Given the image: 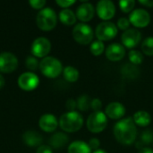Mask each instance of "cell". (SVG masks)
<instances>
[{
  "label": "cell",
  "mask_w": 153,
  "mask_h": 153,
  "mask_svg": "<svg viewBox=\"0 0 153 153\" xmlns=\"http://www.w3.org/2000/svg\"><path fill=\"white\" fill-rule=\"evenodd\" d=\"M77 108L81 111H88L91 108V99L87 95H82L77 100Z\"/></svg>",
  "instance_id": "cell-25"
},
{
  "label": "cell",
  "mask_w": 153,
  "mask_h": 153,
  "mask_svg": "<svg viewBox=\"0 0 153 153\" xmlns=\"http://www.w3.org/2000/svg\"><path fill=\"white\" fill-rule=\"evenodd\" d=\"M121 74L124 77H126L127 79L134 80L140 76V70L137 67V65H134L130 63V64H126L122 67Z\"/></svg>",
  "instance_id": "cell-21"
},
{
  "label": "cell",
  "mask_w": 153,
  "mask_h": 153,
  "mask_svg": "<svg viewBox=\"0 0 153 153\" xmlns=\"http://www.w3.org/2000/svg\"><path fill=\"white\" fill-rule=\"evenodd\" d=\"M142 50L143 52L149 56H153V37L146 38L142 43Z\"/></svg>",
  "instance_id": "cell-27"
},
{
  "label": "cell",
  "mask_w": 153,
  "mask_h": 153,
  "mask_svg": "<svg viewBox=\"0 0 153 153\" xmlns=\"http://www.w3.org/2000/svg\"><path fill=\"white\" fill-rule=\"evenodd\" d=\"M138 153H153V150L152 149H151V148H146V147H144V148L141 149Z\"/></svg>",
  "instance_id": "cell-40"
},
{
  "label": "cell",
  "mask_w": 153,
  "mask_h": 153,
  "mask_svg": "<svg viewBox=\"0 0 153 153\" xmlns=\"http://www.w3.org/2000/svg\"><path fill=\"white\" fill-rule=\"evenodd\" d=\"M36 22L38 27L44 31H49L52 30L56 26L57 22V17L56 14V12L49 8H43L40 10L36 17Z\"/></svg>",
  "instance_id": "cell-4"
},
{
  "label": "cell",
  "mask_w": 153,
  "mask_h": 153,
  "mask_svg": "<svg viewBox=\"0 0 153 153\" xmlns=\"http://www.w3.org/2000/svg\"><path fill=\"white\" fill-rule=\"evenodd\" d=\"M58 121L56 117L52 114H44L40 117L39 121V126L41 130L46 133L54 132L58 126Z\"/></svg>",
  "instance_id": "cell-17"
},
{
  "label": "cell",
  "mask_w": 153,
  "mask_h": 153,
  "mask_svg": "<svg viewBox=\"0 0 153 153\" xmlns=\"http://www.w3.org/2000/svg\"><path fill=\"white\" fill-rule=\"evenodd\" d=\"M133 120L136 126L145 127L151 124L152 117L148 112H146L144 110H140V111H137L134 113V115L133 117Z\"/></svg>",
  "instance_id": "cell-20"
},
{
  "label": "cell",
  "mask_w": 153,
  "mask_h": 153,
  "mask_svg": "<svg viewBox=\"0 0 153 153\" xmlns=\"http://www.w3.org/2000/svg\"><path fill=\"white\" fill-rule=\"evenodd\" d=\"M64 78L69 82H74L79 79V71L74 66H66L63 70Z\"/></svg>",
  "instance_id": "cell-24"
},
{
  "label": "cell",
  "mask_w": 153,
  "mask_h": 153,
  "mask_svg": "<svg viewBox=\"0 0 153 153\" xmlns=\"http://www.w3.org/2000/svg\"><path fill=\"white\" fill-rule=\"evenodd\" d=\"M68 153H91L89 144L83 141H75L69 144Z\"/></svg>",
  "instance_id": "cell-22"
},
{
  "label": "cell",
  "mask_w": 153,
  "mask_h": 153,
  "mask_svg": "<svg viewBox=\"0 0 153 153\" xmlns=\"http://www.w3.org/2000/svg\"><path fill=\"white\" fill-rule=\"evenodd\" d=\"M98 16L106 22L112 19L116 13V5L110 0H100L96 6Z\"/></svg>",
  "instance_id": "cell-9"
},
{
  "label": "cell",
  "mask_w": 153,
  "mask_h": 153,
  "mask_svg": "<svg viewBox=\"0 0 153 153\" xmlns=\"http://www.w3.org/2000/svg\"><path fill=\"white\" fill-rule=\"evenodd\" d=\"M59 126L65 132L75 133L82 127L83 117L76 111L66 112L61 116L59 119Z\"/></svg>",
  "instance_id": "cell-2"
},
{
  "label": "cell",
  "mask_w": 153,
  "mask_h": 153,
  "mask_svg": "<svg viewBox=\"0 0 153 153\" xmlns=\"http://www.w3.org/2000/svg\"><path fill=\"white\" fill-rule=\"evenodd\" d=\"M22 140L23 143L30 147H37V146H40L42 145V142H43V138L41 136L40 134H39L36 131H26L23 134H22Z\"/></svg>",
  "instance_id": "cell-18"
},
{
  "label": "cell",
  "mask_w": 153,
  "mask_h": 153,
  "mask_svg": "<svg viewBox=\"0 0 153 153\" xmlns=\"http://www.w3.org/2000/svg\"><path fill=\"white\" fill-rule=\"evenodd\" d=\"M76 17L83 22L91 21L95 14V8L92 4L84 2L80 4L76 10Z\"/></svg>",
  "instance_id": "cell-15"
},
{
  "label": "cell",
  "mask_w": 153,
  "mask_h": 153,
  "mask_svg": "<svg viewBox=\"0 0 153 153\" xmlns=\"http://www.w3.org/2000/svg\"><path fill=\"white\" fill-rule=\"evenodd\" d=\"M153 142V132H152L151 130H146L144 131L142 135H141V141L140 142H137V143H141L140 144V148L143 149V145H149L151 144Z\"/></svg>",
  "instance_id": "cell-29"
},
{
  "label": "cell",
  "mask_w": 153,
  "mask_h": 153,
  "mask_svg": "<svg viewBox=\"0 0 153 153\" xmlns=\"http://www.w3.org/2000/svg\"><path fill=\"white\" fill-rule=\"evenodd\" d=\"M126 110L125 106L120 102H111L107 106L105 109L106 116L113 120L122 118L126 115Z\"/></svg>",
  "instance_id": "cell-16"
},
{
  "label": "cell",
  "mask_w": 153,
  "mask_h": 153,
  "mask_svg": "<svg viewBox=\"0 0 153 153\" xmlns=\"http://www.w3.org/2000/svg\"><path fill=\"white\" fill-rule=\"evenodd\" d=\"M130 22H129V19L126 18V17H122V18H119L118 21H117V27L118 29L122 30H126L129 29L130 27Z\"/></svg>",
  "instance_id": "cell-32"
},
{
  "label": "cell",
  "mask_w": 153,
  "mask_h": 153,
  "mask_svg": "<svg viewBox=\"0 0 153 153\" xmlns=\"http://www.w3.org/2000/svg\"><path fill=\"white\" fill-rule=\"evenodd\" d=\"M4 83H5V82H4V78L3 77V75L0 74V90L4 86Z\"/></svg>",
  "instance_id": "cell-41"
},
{
  "label": "cell",
  "mask_w": 153,
  "mask_h": 153,
  "mask_svg": "<svg viewBox=\"0 0 153 153\" xmlns=\"http://www.w3.org/2000/svg\"><path fill=\"white\" fill-rule=\"evenodd\" d=\"M73 37L74 39V40L82 45H88L90 44L94 37V31L92 30V28L84 23V22H81L78 23L74 26V28L73 29Z\"/></svg>",
  "instance_id": "cell-5"
},
{
  "label": "cell",
  "mask_w": 153,
  "mask_h": 153,
  "mask_svg": "<svg viewBox=\"0 0 153 153\" xmlns=\"http://www.w3.org/2000/svg\"><path fill=\"white\" fill-rule=\"evenodd\" d=\"M142 39V33L137 29H128L125 30L121 36V41L123 46L127 48H135Z\"/></svg>",
  "instance_id": "cell-13"
},
{
  "label": "cell",
  "mask_w": 153,
  "mask_h": 153,
  "mask_svg": "<svg viewBox=\"0 0 153 153\" xmlns=\"http://www.w3.org/2000/svg\"><path fill=\"white\" fill-rule=\"evenodd\" d=\"M92 153H108L106 151H104V150H101V149H99V150H97V151H95V152H93Z\"/></svg>",
  "instance_id": "cell-42"
},
{
  "label": "cell",
  "mask_w": 153,
  "mask_h": 153,
  "mask_svg": "<svg viewBox=\"0 0 153 153\" xmlns=\"http://www.w3.org/2000/svg\"><path fill=\"white\" fill-rule=\"evenodd\" d=\"M126 56L125 47L119 43H113L108 46L106 49V56L112 62H117L122 60Z\"/></svg>",
  "instance_id": "cell-14"
},
{
  "label": "cell",
  "mask_w": 153,
  "mask_h": 153,
  "mask_svg": "<svg viewBox=\"0 0 153 153\" xmlns=\"http://www.w3.org/2000/svg\"><path fill=\"white\" fill-rule=\"evenodd\" d=\"M51 43L44 37H39L36 39L31 45V53L35 57H46L50 52Z\"/></svg>",
  "instance_id": "cell-10"
},
{
  "label": "cell",
  "mask_w": 153,
  "mask_h": 153,
  "mask_svg": "<svg viewBox=\"0 0 153 153\" xmlns=\"http://www.w3.org/2000/svg\"><path fill=\"white\" fill-rule=\"evenodd\" d=\"M128 56H129V61L131 62V64L134 65H141L143 62V55L138 50H130Z\"/></svg>",
  "instance_id": "cell-28"
},
{
  "label": "cell",
  "mask_w": 153,
  "mask_h": 153,
  "mask_svg": "<svg viewBox=\"0 0 153 153\" xmlns=\"http://www.w3.org/2000/svg\"><path fill=\"white\" fill-rule=\"evenodd\" d=\"M89 147L91 148V151L95 152L97 150H99L100 146V142L98 138H91L90 141H89Z\"/></svg>",
  "instance_id": "cell-35"
},
{
  "label": "cell",
  "mask_w": 153,
  "mask_h": 153,
  "mask_svg": "<svg viewBox=\"0 0 153 153\" xmlns=\"http://www.w3.org/2000/svg\"><path fill=\"white\" fill-rule=\"evenodd\" d=\"M18 66L17 57L9 52H4L0 54V72L4 74H10L13 72Z\"/></svg>",
  "instance_id": "cell-12"
},
{
  "label": "cell",
  "mask_w": 153,
  "mask_h": 153,
  "mask_svg": "<svg viewBox=\"0 0 153 153\" xmlns=\"http://www.w3.org/2000/svg\"><path fill=\"white\" fill-rule=\"evenodd\" d=\"M135 5L134 0H122L119 2V7L124 13H130Z\"/></svg>",
  "instance_id": "cell-30"
},
{
  "label": "cell",
  "mask_w": 153,
  "mask_h": 153,
  "mask_svg": "<svg viewBox=\"0 0 153 153\" xmlns=\"http://www.w3.org/2000/svg\"><path fill=\"white\" fill-rule=\"evenodd\" d=\"M69 142L68 136L64 133H56L49 138V144L55 149H61L65 147Z\"/></svg>",
  "instance_id": "cell-19"
},
{
  "label": "cell",
  "mask_w": 153,
  "mask_h": 153,
  "mask_svg": "<svg viewBox=\"0 0 153 153\" xmlns=\"http://www.w3.org/2000/svg\"><path fill=\"white\" fill-rule=\"evenodd\" d=\"M39 84V79L37 74L31 72L22 74L18 78V86L23 91H33Z\"/></svg>",
  "instance_id": "cell-11"
},
{
  "label": "cell",
  "mask_w": 153,
  "mask_h": 153,
  "mask_svg": "<svg viewBox=\"0 0 153 153\" xmlns=\"http://www.w3.org/2000/svg\"><path fill=\"white\" fill-rule=\"evenodd\" d=\"M139 3L146 7H150V8L153 7V0H141L139 1Z\"/></svg>",
  "instance_id": "cell-39"
},
{
  "label": "cell",
  "mask_w": 153,
  "mask_h": 153,
  "mask_svg": "<svg viewBox=\"0 0 153 153\" xmlns=\"http://www.w3.org/2000/svg\"><path fill=\"white\" fill-rule=\"evenodd\" d=\"M25 65L28 69H30L31 71H35L39 67V63L35 56H27V58L25 60Z\"/></svg>",
  "instance_id": "cell-31"
},
{
  "label": "cell",
  "mask_w": 153,
  "mask_h": 153,
  "mask_svg": "<svg viewBox=\"0 0 153 153\" xmlns=\"http://www.w3.org/2000/svg\"><path fill=\"white\" fill-rule=\"evenodd\" d=\"M114 135L116 140L124 145L133 144L137 136V127L132 117L119 120L114 126Z\"/></svg>",
  "instance_id": "cell-1"
},
{
  "label": "cell",
  "mask_w": 153,
  "mask_h": 153,
  "mask_svg": "<svg viewBox=\"0 0 153 153\" xmlns=\"http://www.w3.org/2000/svg\"><path fill=\"white\" fill-rule=\"evenodd\" d=\"M90 50L93 56H99L105 51L104 43L100 40H94L90 46Z\"/></svg>",
  "instance_id": "cell-26"
},
{
  "label": "cell",
  "mask_w": 153,
  "mask_h": 153,
  "mask_svg": "<svg viewBox=\"0 0 153 153\" xmlns=\"http://www.w3.org/2000/svg\"><path fill=\"white\" fill-rule=\"evenodd\" d=\"M40 72L48 78H56L63 72L62 63L54 56H46L39 63Z\"/></svg>",
  "instance_id": "cell-3"
},
{
  "label": "cell",
  "mask_w": 153,
  "mask_h": 153,
  "mask_svg": "<svg viewBox=\"0 0 153 153\" xmlns=\"http://www.w3.org/2000/svg\"><path fill=\"white\" fill-rule=\"evenodd\" d=\"M87 128L93 134H99L104 131L108 126V117L102 111L91 113L86 122Z\"/></svg>",
  "instance_id": "cell-6"
},
{
  "label": "cell",
  "mask_w": 153,
  "mask_h": 153,
  "mask_svg": "<svg viewBox=\"0 0 153 153\" xmlns=\"http://www.w3.org/2000/svg\"><path fill=\"white\" fill-rule=\"evenodd\" d=\"M129 22L136 28H144L150 24L151 15L145 9L138 8L130 13Z\"/></svg>",
  "instance_id": "cell-8"
},
{
  "label": "cell",
  "mask_w": 153,
  "mask_h": 153,
  "mask_svg": "<svg viewBox=\"0 0 153 153\" xmlns=\"http://www.w3.org/2000/svg\"><path fill=\"white\" fill-rule=\"evenodd\" d=\"M91 108L93 110V112H99L102 108V102L100 99H93L91 100Z\"/></svg>",
  "instance_id": "cell-33"
},
{
  "label": "cell",
  "mask_w": 153,
  "mask_h": 153,
  "mask_svg": "<svg viewBox=\"0 0 153 153\" xmlns=\"http://www.w3.org/2000/svg\"><path fill=\"white\" fill-rule=\"evenodd\" d=\"M56 3L60 7H63L64 9H67V7L73 5L75 3V1L74 0H56Z\"/></svg>",
  "instance_id": "cell-37"
},
{
  "label": "cell",
  "mask_w": 153,
  "mask_h": 153,
  "mask_svg": "<svg viewBox=\"0 0 153 153\" xmlns=\"http://www.w3.org/2000/svg\"><path fill=\"white\" fill-rule=\"evenodd\" d=\"M77 107V102L76 100H74V99H69L67 100L66 103H65V108L68 110V112H72V111H75V108Z\"/></svg>",
  "instance_id": "cell-36"
},
{
  "label": "cell",
  "mask_w": 153,
  "mask_h": 153,
  "mask_svg": "<svg viewBox=\"0 0 153 153\" xmlns=\"http://www.w3.org/2000/svg\"><path fill=\"white\" fill-rule=\"evenodd\" d=\"M29 3L33 9H41V10L46 4L45 0H30Z\"/></svg>",
  "instance_id": "cell-34"
},
{
  "label": "cell",
  "mask_w": 153,
  "mask_h": 153,
  "mask_svg": "<svg viewBox=\"0 0 153 153\" xmlns=\"http://www.w3.org/2000/svg\"><path fill=\"white\" fill-rule=\"evenodd\" d=\"M76 14L70 9H63L59 13L60 22L65 25H74L76 22Z\"/></svg>",
  "instance_id": "cell-23"
},
{
  "label": "cell",
  "mask_w": 153,
  "mask_h": 153,
  "mask_svg": "<svg viewBox=\"0 0 153 153\" xmlns=\"http://www.w3.org/2000/svg\"><path fill=\"white\" fill-rule=\"evenodd\" d=\"M37 153H53L52 148L48 145H40L38 150H37Z\"/></svg>",
  "instance_id": "cell-38"
},
{
  "label": "cell",
  "mask_w": 153,
  "mask_h": 153,
  "mask_svg": "<svg viewBox=\"0 0 153 153\" xmlns=\"http://www.w3.org/2000/svg\"><path fill=\"white\" fill-rule=\"evenodd\" d=\"M95 34L98 40L108 41L117 35V27L112 22H102L97 26Z\"/></svg>",
  "instance_id": "cell-7"
}]
</instances>
